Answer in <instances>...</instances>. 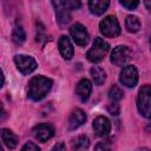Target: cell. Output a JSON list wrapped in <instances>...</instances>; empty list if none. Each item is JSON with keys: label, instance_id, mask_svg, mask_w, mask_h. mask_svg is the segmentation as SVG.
<instances>
[{"label": "cell", "instance_id": "6da1fadb", "mask_svg": "<svg viewBox=\"0 0 151 151\" xmlns=\"http://www.w3.org/2000/svg\"><path fill=\"white\" fill-rule=\"evenodd\" d=\"M53 81L44 76L33 77L28 83V97L33 100L42 99L52 88Z\"/></svg>", "mask_w": 151, "mask_h": 151}, {"label": "cell", "instance_id": "7a4b0ae2", "mask_svg": "<svg viewBox=\"0 0 151 151\" xmlns=\"http://www.w3.org/2000/svg\"><path fill=\"white\" fill-rule=\"evenodd\" d=\"M137 109L145 118H151V86L144 85L140 87L137 97Z\"/></svg>", "mask_w": 151, "mask_h": 151}, {"label": "cell", "instance_id": "3957f363", "mask_svg": "<svg viewBox=\"0 0 151 151\" xmlns=\"http://www.w3.org/2000/svg\"><path fill=\"white\" fill-rule=\"evenodd\" d=\"M109 48H110V45L104 39L96 38L94 41H93L92 47L87 51L86 57L92 63H99L105 58L106 53L109 52Z\"/></svg>", "mask_w": 151, "mask_h": 151}, {"label": "cell", "instance_id": "277c9868", "mask_svg": "<svg viewBox=\"0 0 151 151\" xmlns=\"http://www.w3.org/2000/svg\"><path fill=\"white\" fill-rule=\"evenodd\" d=\"M99 29L104 37L116 38L120 34V25L114 15H107L99 24Z\"/></svg>", "mask_w": 151, "mask_h": 151}, {"label": "cell", "instance_id": "5b68a950", "mask_svg": "<svg viewBox=\"0 0 151 151\" xmlns=\"http://www.w3.org/2000/svg\"><path fill=\"white\" fill-rule=\"evenodd\" d=\"M14 63L17 65V68L22 73V74H29L32 73L37 67L38 64L34 60L33 57L31 55H25V54H17L14 57Z\"/></svg>", "mask_w": 151, "mask_h": 151}, {"label": "cell", "instance_id": "8992f818", "mask_svg": "<svg viewBox=\"0 0 151 151\" xmlns=\"http://www.w3.org/2000/svg\"><path fill=\"white\" fill-rule=\"evenodd\" d=\"M132 58V51L127 46H117L111 53V61L116 66H125Z\"/></svg>", "mask_w": 151, "mask_h": 151}, {"label": "cell", "instance_id": "52a82bcc", "mask_svg": "<svg viewBox=\"0 0 151 151\" xmlns=\"http://www.w3.org/2000/svg\"><path fill=\"white\" fill-rule=\"evenodd\" d=\"M120 83L126 87H134L138 83V71L133 65H126L123 67L119 74Z\"/></svg>", "mask_w": 151, "mask_h": 151}, {"label": "cell", "instance_id": "ba28073f", "mask_svg": "<svg viewBox=\"0 0 151 151\" xmlns=\"http://www.w3.org/2000/svg\"><path fill=\"white\" fill-rule=\"evenodd\" d=\"M70 34H71V37L73 38V40L77 45H79V46L87 45L90 35H88V32L85 28V26H83L81 24L77 22V24L72 25L71 28H70Z\"/></svg>", "mask_w": 151, "mask_h": 151}, {"label": "cell", "instance_id": "9c48e42d", "mask_svg": "<svg viewBox=\"0 0 151 151\" xmlns=\"http://www.w3.org/2000/svg\"><path fill=\"white\" fill-rule=\"evenodd\" d=\"M33 134L39 142H46L51 139L54 134V129L48 123H41L33 127Z\"/></svg>", "mask_w": 151, "mask_h": 151}, {"label": "cell", "instance_id": "30bf717a", "mask_svg": "<svg viewBox=\"0 0 151 151\" xmlns=\"http://www.w3.org/2000/svg\"><path fill=\"white\" fill-rule=\"evenodd\" d=\"M92 126H93L94 132L98 136H100V137H104V136L109 134V132L111 131V123L104 116L96 117L94 120H93V123H92Z\"/></svg>", "mask_w": 151, "mask_h": 151}, {"label": "cell", "instance_id": "8fae6325", "mask_svg": "<svg viewBox=\"0 0 151 151\" xmlns=\"http://www.w3.org/2000/svg\"><path fill=\"white\" fill-rule=\"evenodd\" d=\"M58 47H59L60 54L63 55V58H64V59L70 60V59L73 57L74 50H73V46H72L71 40H70V39H68L66 35H61V37L59 38V41H58Z\"/></svg>", "mask_w": 151, "mask_h": 151}, {"label": "cell", "instance_id": "7c38bea8", "mask_svg": "<svg viewBox=\"0 0 151 151\" xmlns=\"http://www.w3.org/2000/svg\"><path fill=\"white\" fill-rule=\"evenodd\" d=\"M86 120V114L81 109H76L72 111L70 118H68V129L70 130H76L79 126H81Z\"/></svg>", "mask_w": 151, "mask_h": 151}, {"label": "cell", "instance_id": "4fadbf2b", "mask_svg": "<svg viewBox=\"0 0 151 151\" xmlns=\"http://www.w3.org/2000/svg\"><path fill=\"white\" fill-rule=\"evenodd\" d=\"M52 5L55 8V15L59 22L61 24H66L71 20V11L63 4V1H53Z\"/></svg>", "mask_w": 151, "mask_h": 151}, {"label": "cell", "instance_id": "5bb4252c", "mask_svg": "<svg viewBox=\"0 0 151 151\" xmlns=\"http://www.w3.org/2000/svg\"><path fill=\"white\" fill-rule=\"evenodd\" d=\"M91 91H92V85L91 81L87 79H81L76 86V94L81 101H86L88 99Z\"/></svg>", "mask_w": 151, "mask_h": 151}, {"label": "cell", "instance_id": "9a60e30c", "mask_svg": "<svg viewBox=\"0 0 151 151\" xmlns=\"http://www.w3.org/2000/svg\"><path fill=\"white\" fill-rule=\"evenodd\" d=\"M110 1L107 0H92L88 2V8L90 12L94 15H101L104 14V12H106V9L109 8Z\"/></svg>", "mask_w": 151, "mask_h": 151}, {"label": "cell", "instance_id": "2e32d148", "mask_svg": "<svg viewBox=\"0 0 151 151\" xmlns=\"http://www.w3.org/2000/svg\"><path fill=\"white\" fill-rule=\"evenodd\" d=\"M1 139L4 144L9 149H14L19 142L18 136L14 132H12L9 129H1Z\"/></svg>", "mask_w": 151, "mask_h": 151}, {"label": "cell", "instance_id": "e0dca14e", "mask_svg": "<svg viewBox=\"0 0 151 151\" xmlns=\"http://www.w3.org/2000/svg\"><path fill=\"white\" fill-rule=\"evenodd\" d=\"M88 146H90V139L84 134L78 136L72 142V150L73 151H86L88 149Z\"/></svg>", "mask_w": 151, "mask_h": 151}, {"label": "cell", "instance_id": "ac0fdd59", "mask_svg": "<svg viewBox=\"0 0 151 151\" xmlns=\"http://www.w3.org/2000/svg\"><path fill=\"white\" fill-rule=\"evenodd\" d=\"M125 27L129 32L131 33H136L142 27V24H140V20L138 19V17L136 15H127L126 19H125Z\"/></svg>", "mask_w": 151, "mask_h": 151}, {"label": "cell", "instance_id": "d6986e66", "mask_svg": "<svg viewBox=\"0 0 151 151\" xmlns=\"http://www.w3.org/2000/svg\"><path fill=\"white\" fill-rule=\"evenodd\" d=\"M91 76H92V79L96 85H101L106 79V74H105L104 70L98 66H93L91 68Z\"/></svg>", "mask_w": 151, "mask_h": 151}, {"label": "cell", "instance_id": "ffe728a7", "mask_svg": "<svg viewBox=\"0 0 151 151\" xmlns=\"http://www.w3.org/2000/svg\"><path fill=\"white\" fill-rule=\"evenodd\" d=\"M12 38H13V41L18 45H20L25 41L26 33H25V29L22 28L21 25H15V27L13 29V33H12Z\"/></svg>", "mask_w": 151, "mask_h": 151}, {"label": "cell", "instance_id": "44dd1931", "mask_svg": "<svg viewBox=\"0 0 151 151\" xmlns=\"http://www.w3.org/2000/svg\"><path fill=\"white\" fill-rule=\"evenodd\" d=\"M124 97V92L120 87H118L117 85H113L110 91H109V98L112 100V101H118L120 100L122 98Z\"/></svg>", "mask_w": 151, "mask_h": 151}, {"label": "cell", "instance_id": "7402d4cb", "mask_svg": "<svg viewBox=\"0 0 151 151\" xmlns=\"http://www.w3.org/2000/svg\"><path fill=\"white\" fill-rule=\"evenodd\" d=\"M111 150H112V143L109 139L99 142L96 145V149H94V151H111Z\"/></svg>", "mask_w": 151, "mask_h": 151}, {"label": "cell", "instance_id": "603a6c76", "mask_svg": "<svg viewBox=\"0 0 151 151\" xmlns=\"http://www.w3.org/2000/svg\"><path fill=\"white\" fill-rule=\"evenodd\" d=\"M120 5L124 6L126 9H134V8H137V6L139 5V2H138V1H132V0H129V1L122 0V1H120Z\"/></svg>", "mask_w": 151, "mask_h": 151}, {"label": "cell", "instance_id": "cb8c5ba5", "mask_svg": "<svg viewBox=\"0 0 151 151\" xmlns=\"http://www.w3.org/2000/svg\"><path fill=\"white\" fill-rule=\"evenodd\" d=\"M63 4H64L70 11L77 9V8L80 7V2H79V1H76V0H66V1H63Z\"/></svg>", "mask_w": 151, "mask_h": 151}, {"label": "cell", "instance_id": "d4e9b609", "mask_svg": "<svg viewBox=\"0 0 151 151\" xmlns=\"http://www.w3.org/2000/svg\"><path fill=\"white\" fill-rule=\"evenodd\" d=\"M21 151H41V150H40V149L38 147V145H35L34 143L28 142V143H26V144L22 146Z\"/></svg>", "mask_w": 151, "mask_h": 151}, {"label": "cell", "instance_id": "484cf974", "mask_svg": "<svg viewBox=\"0 0 151 151\" xmlns=\"http://www.w3.org/2000/svg\"><path fill=\"white\" fill-rule=\"evenodd\" d=\"M51 151H66V146H65V144H64L63 142H59V143H57V144L52 147Z\"/></svg>", "mask_w": 151, "mask_h": 151}, {"label": "cell", "instance_id": "4316f807", "mask_svg": "<svg viewBox=\"0 0 151 151\" xmlns=\"http://www.w3.org/2000/svg\"><path fill=\"white\" fill-rule=\"evenodd\" d=\"M144 4H145V6H146V8L151 12V1H145Z\"/></svg>", "mask_w": 151, "mask_h": 151}, {"label": "cell", "instance_id": "83f0119b", "mask_svg": "<svg viewBox=\"0 0 151 151\" xmlns=\"http://www.w3.org/2000/svg\"><path fill=\"white\" fill-rule=\"evenodd\" d=\"M136 151H150V150L146 149V147H139V149H137Z\"/></svg>", "mask_w": 151, "mask_h": 151}]
</instances>
